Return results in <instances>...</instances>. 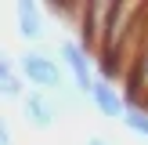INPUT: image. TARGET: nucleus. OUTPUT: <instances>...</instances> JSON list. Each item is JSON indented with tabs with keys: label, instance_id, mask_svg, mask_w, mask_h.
Instances as JSON below:
<instances>
[{
	"label": "nucleus",
	"instance_id": "nucleus-1",
	"mask_svg": "<svg viewBox=\"0 0 148 145\" xmlns=\"http://www.w3.org/2000/svg\"><path fill=\"white\" fill-rule=\"evenodd\" d=\"M112 14H116V4H108V0H90V4H83L79 44H83L94 58H98L101 47H105V36H108V26H112Z\"/></svg>",
	"mask_w": 148,
	"mask_h": 145
},
{
	"label": "nucleus",
	"instance_id": "nucleus-10",
	"mask_svg": "<svg viewBox=\"0 0 148 145\" xmlns=\"http://www.w3.org/2000/svg\"><path fill=\"white\" fill-rule=\"evenodd\" d=\"M87 145H108V142H105V138H90Z\"/></svg>",
	"mask_w": 148,
	"mask_h": 145
},
{
	"label": "nucleus",
	"instance_id": "nucleus-5",
	"mask_svg": "<svg viewBox=\"0 0 148 145\" xmlns=\"http://www.w3.org/2000/svg\"><path fill=\"white\" fill-rule=\"evenodd\" d=\"M43 11L47 7L36 4V0H18L14 4V33L29 44H40L47 36V22H43Z\"/></svg>",
	"mask_w": 148,
	"mask_h": 145
},
{
	"label": "nucleus",
	"instance_id": "nucleus-7",
	"mask_svg": "<svg viewBox=\"0 0 148 145\" xmlns=\"http://www.w3.org/2000/svg\"><path fill=\"white\" fill-rule=\"evenodd\" d=\"M22 72L14 69L11 55H0V91H4V98H22Z\"/></svg>",
	"mask_w": 148,
	"mask_h": 145
},
{
	"label": "nucleus",
	"instance_id": "nucleus-2",
	"mask_svg": "<svg viewBox=\"0 0 148 145\" xmlns=\"http://www.w3.org/2000/svg\"><path fill=\"white\" fill-rule=\"evenodd\" d=\"M58 55H62V65L72 72V91L94 94V87H98V80H94V55L79 40H62Z\"/></svg>",
	"mask_w": 148,
	"mask_h": 145
},
{
	"label": "nucleus",
	"instance_id": "nucleus-9",
	"mask_svg": "<svg viewBox=\"0 0 148 145\" xmlns=\"http://www.w3.org/2000/svg\"><path fill=\"white\" fill-rule=\"evenodd\" d=\"M0 145H14V134H11V123H0Z\"/></svg>",
	"mask_w": 148,
	"mask_h": 145
},
{
	"label": "nucleus",
	"instance_id": "nucleus-8",
	"mask_svg": "<svg viewBox=\"0 0 148 145\" xmlns=\"http://www.w3.org/2000/svg\"><path fill=\"white\" fill-rule=\"evenodd\" d=\"M123 123H127V130H134V134H141L145 142H148V113H145V109H134V105H130L127 116H123Z\"/></svg>",
	"mask_w": 148,
	"mask_h": 145
},
{
	"label": "nucleus",
	"instance_id": "nucleus-3",
	"mask_svg": "<svg viewBox=\"0 0 148 145\" xmlns=\"http://www.w3.org/2000/svg\"><path fill=\"white\" fill-rule=\"evenodd\" d=\"M22 76H25L36 91H51L54 94V91L65 87L62 65H58L51 55H43V51H25V55H22Z\"/></svg>",
	"mask_w": 148,
	"mask_h": 145
},
{
	"label": "nucleus",
	"instance_id": "nucleus-6",
	"mask_svg": "<svg viewBox=\"0 0 148 145\" xmlns=\"http://www.w3.org/2000/svg\"><path fill=\"white\" fill-rule=\"evenodd\" d=\"M90 102L98 105L101 116H108V120H123V116H127V109H130L127 98H123V94L116 91V84H108V80H98V87H94Z\"/></svg>",
	"mask_w": 148,
	"mask_h": 145
},
{
	"label": "nucleus",
	"instance_id": "nucleus-4",
	"mask_svg": "<svg viewBox=\"0 0 148 145\" xmlns=\"http://www.w3.org/2000/svg\"><path fill=\"white\" fill-rule=\"evenodd\" d=\"M22 116H25L29 127L51 130L58 123V116H62V105H58V98L51 91H29L25 98H22Z\"/></svg>",
	"mask_w": 148,
	"mask_h": 145
}]
</instances>
